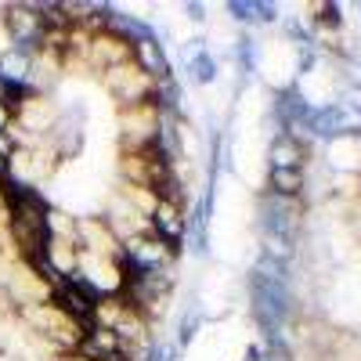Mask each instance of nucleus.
<instances>
[{
    "label": "nucleus",
    "mask_w": 361,
    "mask_h": 361,
    "mask_svg": "<svg viewBox=\"0 0 361 361\" xmlns=\"http://www.w3.org/2000/svg\"><path fill=\"white\" fill-rule=\"evenodd\" d=\"M163 112L152 102H141L130 109H119L116 127H119V148H152L159 137Z\"/></svg>",
    "instance_id": "nucleus-2"
},
{
    "label": "nucleus",
    "mask_w": 361,
    "mask_h": 361,
    "mask_svg": "<svg viewBox=\"0 0 361 361\" xmlns=\"http://www.w3.org/2000/svg\"><path fill=\"white\" fill-rule=\"evenodd\" d=\"M123 350H127L123 340H119L112 329H105V325H90L76 354L87 357V361H112V357H119Z\"/></svg>",
    "instance_id": "nucleus-9"
},
{
    "label": "nucleus",
    "mask_w": 361,
    "mask_h": 361,
    "mask_svg": "<svg viewBox=\"0 0 361 361\" xmlns=\"http://www.w3.org/2000/svg\"><path fill=\"white\" fill-rule=\"evenodd\" d=\"M0 29L11 47L37 51L44 40V15L40 4H0Z\"/></svg>",
    "instance_id": "nucleus-3"
},
{
    "label": "nucleus",
    "mask_w": 361,
    "mask_h": 361,
    "mask_svg": "<svg viewBox=\"0 0 361 361\" xmlns=\"http://www.w3.org/2000/svg\"><path fill=\"white\" fill-rule=\"evenodd\" d=\"M307 170H267V195L275 199H304Z\"/></svg>",
    "instance_id": "nucleus-11"
},
{
    "label": "nucleus",
    "mask_w": 361,
    "mask_h": 361,
    "mask_svg": "<svg viewBox=\"0 0 361 361\" xmlns=\"http://www.w3.org/2000/svg\"><path fill=\"white\" fill-rule=\"evenodd\" d=\"M130 62L145 73V76H152V80H163L170 76V54H166V44L159 37H145L137 44H130Z\"/></svg>",
    "instance_id": "nucleus-7"
},
{
    "label": "nucleus",
    "mask_w": 361,
    "mask_h": 361,
    "mask_svg": "<svg viewBox=\"0 0 361 361\" xmlns=\"http://www.w3.org/2000/svg\"><path fill=\"white\" fill-rule=\"evenodd\" d=\"M228 15L235 22H257V0H231Z\"/></svg>",
    "instance_id": "nucleus-14"
},
{
    "label": "nucleus",
    "mask_w": 361,
    "mask_h": 361,
    "mask_svg": "<svg viewBox=\"0 0 361 361\" xmlns=\"http://www.w3.org/2000/svg\"><path fill=\"white\" fill-rule=\"evenodd\" d=\"M51 304H58L69 318H76L80 325H90V318H94V304L98 296L90 293L80 279H58L51 286Z\"/></svg>",
    "instance_id": "nucleus-5"
},
{
    "label": "nucleus",
    "mask_w": 361,
    "mask_h": 361,
    "mask_svg": "<svg viewBox=\"0 0 361 361\" xmlns=\"http://www.w3.org/2000/svg\"><path fill=\"white\" fill-rule=\"evenodd\" d=\"M185 73L192 76V83H199V87H209L217 80V58L209 54L202 44H195L192 51H188V58H185Z\"/></svg>",
    "instance_id": "nucleus-12"
},
{
    "label": "nucleus",
    "mask_w": 361,
    "mask_h": 361,
    "mask_svg": "<svg viewBox=\"0 0 361 361\" xmlns=\"http://www.w3.org/2000/svg\"><path fill=\"white\" fill-rule=\"evenodd\" d=\"M188 214H192V206H180L173 199H159V206L152 209V235L163 238L166 246L180 250L185 246V235H188Z\"/></svg>",
    "instance_id": "nucleus-6"
},
{
    "label": "nucleus",
    "mask_w": 361,
    "mask_h": 361,
    "mask_svg": "<svg viewBox=\"0 0 361 361\" xmlns=\"http://www.w3.org/2000/svg\"><path fill=\"white\" fill-rule=\"evenodd\" d=\"M102 221H105V228L112 231V238L119 246L127 243V238H134V235H145V231H152V221H148L145 214H137V209L119 195L116 188L109 192V199H105V209H102Z\"/></svg>",
    "instance_id": "nucleus-4"
},
{
    "label": "nucleus",
    "mask_w": 361,
    "mask_h": 361,
    "mask_svg": "<svg viewBox=\"0 0 361 361\" xmlns=\"http://www.w3.org/2000/svg\"><path fill=\"white\" fill-rule=\"evenodd\" d=\"M246 361H253V357H246Z\"/></svg>",
    "instance_id": "nucleus-15"
},
{
    "label": "nucleus",
    "mask_w": 361,
    "mask_h": 361,
    "mask_svg": "<svg viewBox=\"0 0 361 361\" xmlns=\"http://www.w3.org/2000/svg\"><path fill=\"white\" fill-rule=\"evenodd\" d=\"M0 76L15 87H29V76H33V51L25 47H0Z\"/></svg>",
    "instance_id": "nucleus-10"
},
{
    "label": "nucleus",
    "mask_w": 361,
    "mask_h": 361,
    "mask_svg": "<svg viewBox=\"0 0 361 361\" xmlns=\"http://www.w3.org/2000/svg\"><path fill=\"white\" fill-rule=\"evenodd\" d=\"M267 163H271V170H304L307 166V145L296 141L286 130H279L267 145Z\"/></svg>",
    "instance_id": "nucleus-8"
},
{
    "label": "nucleus",
    "mask_w": 361,
    "mask_h": 361,
    "mask_svg": "<svg viewBox=\"0 0 361 361\" xmlns=\"http://www.w3.org/2000/svg\"><path fill=\"white\" fill-rule=\"evenodd\" d=\"M102 90L116 102V109H130V105H141V102H152V87L156 80L145 76L134 62H119L112 69H105L98 76Z\"/></svg>",
    "instance_id": "nucleus-1"
},
{
    "label": "nucleus",
    "mask_w": 361,
    "mask_h": 361,
    "mask_svg": "<svg viewBox=\"0 0 361 361\" xmlns=\"http://www.w3.org/2000/svg\"><path fill=\"white\" fill-rule=\"evenodd\" d=\"M116 192L123 195V199L137 209V214H145V217H152V209L159 206V192H152V188H141V185H123V180H119Z\"/></svg>",
    "instance_id": "nucleus-13"
}]
</instances>
